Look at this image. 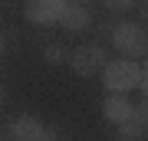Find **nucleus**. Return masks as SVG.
Listing matches in <instances>:
<instances>
[{
  "mask_svg": "<svg viewBox=\"0 0 148 141\" xmlns=\"http://www.w3.org/2000/svg\"><path fill=\"white\" fill-rule=\"evenodd\" d=\"M43 59H46L49 66H59V63L69 59V49L59 46V43H46V46H43Z\"/></svg>",
  "mask_w": 148,
  "mask_h": 141,
  "instance_id": "obj_9",
  "label": "nucleus"
},
{
  "mask_svg": "<svg viewBox=\"0 0 148 141\" xmlns=\"http://www.w3.org/2000/svg\"><path fill=\"white\" fill-rule=\"evenodd\" d=\"M132 118L142 121V125H148V99L145 102H132Z\"/></svg>",
  "mask_w": 148,
  "mask_h": 141,
  "instance_id": "obj_11",
  "label": "nucleus"
},
{
  "mask_svg": "<svg viewBox=\"0 0 148 141\" xmlns=\"http://www.w3.org/2000/svg\"><path fill=\"white\" fill-rule=\"evenodd\" d=\"M63 7H66V0H27L23 13H27V20L33 26H56Z\"/></svg>",
  "mask_w": 148,
  "mask_h": 141,
  "instance_id": "obj_5",
  "label": "nucleus"
},
{
  "mask_svg": "<svg viewBox=\"0 0 148 141\" xmlns=\"http://www.w3.org/2000/svg\"><path fill=\"white\" fill-rule=\"evenodd\" d=\"M102 118L109 125H122V121L132 118V99H128V92H109L102 99Z\"/></svg>",
  "mask_w": 148,
  "mask_h": 141,
  "instance_id": "obj_7",
  "label": "nucleus"
},
{
  "mask_svg": "<svg viewBox=\"0 0 148 141\" xmlns=\"http://www.w3.org/2000/svg\"><path fill=\"white\" fill-rule=\"evenodd\" d=\"M0 52H3V36H0Z\"/></svg>",
  "mask_w": 148,
  "mask_h": 141,
  "instance_id": "obj_13",
  "label": "nucleus"
},
{
  "mask_svg": "<svg viewBox=\"0 0 148 141\" xmlns=\"http://www.w3.org/2000/svg\"><path fill=\"white\" fill-rule=\"evenodd\" d=\"M145 72H148V66L142 59L119 56V59H106V66L99 69V79L109 92H132V89H138Z\"/></svg>",
  "mask_w": 148,
  "mask_h": 141,
  "instance_id": "obj_1",
  "label": "nucleus"
},
{
  "mask_svg": "<svg viewBox=\"0 0 148 141\" xmlns=\"http://www.w3.org/2000/svg\"><path fill=\"white\" fill-rule=\"evenodd\" d=\"M0 102H3V89H0Z\"/></svg>",
  "mask_w": 148,
  "mask_h": 141,
  "instance_id": "obj_14",
  "label": "nucleus"
},
{
  "mask_svg": "<svg viewBox=\"0 0 148 141\" xmlns=\"http://www.w3.org/2000/svg\"><path fill=\"white\" fill-rule=\"evenodd\" d=\"M106 59H109V52L99 46V43H86V46L79 49H69V69H73L76 76H82V79H92L95 72H99L102 66H106Z\"/></svg>",
  "mask_w": 148,
  "mask_h": 141,
  "instance_id": "obj_4",
  "label": "nucleus"
},
{
  "mask_svg": "<svg viewBox=\"0 0 148 141\" xmlns=\"http://www.w3.org/2000/svg\"><path fill=\"white\" fill-rule=\"evenodd\" d=\"M0 138L3 141H43V138H59V128L43 125L36 115H16L13 121H7Z\"/></svg>",
  "mask_w": 148,
  "mask_h": 141,
  "instance_id": "obj_3",
  "label": "nucleus"
},
{
  "mask_svg": "<svg viewBox=\"0 0 148 141\" xmlns=\"http://www.w3.org/2000/svg\"><path fill=\"white\" fill-rule=\"evenodd\" d=\"M135 3L138 0H102V7L112 13H128V10H135Z\"/></svg>",
  "mask_w": 148,
  "mask_h": 141,
  "instance_id": "obj_10",
  "label": "nucleus"
},
{
  "mask_svg": "<svg viewBox=\"0 0 148 141\" xmlns=\"http://www.w3.org/2000/svg\"><path fill=\"white\" fill-rule=\"evenodd\" d=\"M56 26H63L66 33H82V30L92 26V13H89L86 3H76V0L69 3V0H66V7H63V13H59Z\"/></svg>",
  "mask_w": 148,
  "mask_h": 141,
  "instance_id": "obj_6",
  "label": "nucleus"
},
{
  "mask_svg": "<svg viewBox=\"0 0 148 141\" xmlns=\"http://www.w3.org/2000/svg\"><path fill=\"white\" fill-rule=\"evenodd\" d=\"M109 43H112L115 52H122V56H128V59H142L148 52V33H145V26L135 23V20H122L115 26H109Z\"/></svg>",
  "mask_w": 148,
  "mask_h": 141,
  "instance_id": "obj_2",
  "label": "nucleus"
},
{
  "mask_svg": "<svg viewBox=\"0 0 148 141\" xmlns=\"http://www.w3.org/2000/svg\"><path fill=\"white\" fill-rule=\"evenodd\" d=\"M115 128L119 131H112V138H122V141H145L148 138V125H142V121H135V118L122 121Z\"/></svg>",
  "mask_w": 148,
  "mask_h": 141,
  "instance_id": "obj_8",
  "label": "nucleus"
},
{
  "mask_svg": "<svg viewBox=\"0 0 148 141\" xmlns=\"http://www.w3.org/2000/svg\"><path fill=\"white\" fill-rule=\"evenodd\" d=\"M76 3H86V7H89V3H92V0H76Z\"/></svg>",
  "mask_w": 148,
  "mask_h": 141,
  "instance_id": "obj_12",
  "label": "nucleus"
}]
</instances>
